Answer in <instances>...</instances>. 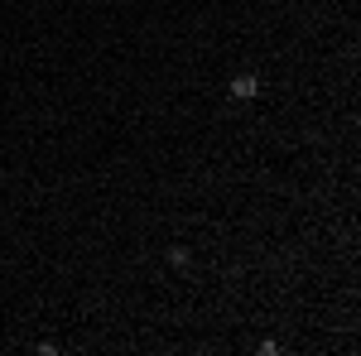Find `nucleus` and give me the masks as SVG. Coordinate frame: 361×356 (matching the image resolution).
<instances>
[{
	"label": "nucleus",
	"mask_w": 361,
	"mask_h": 356,
	"mask_svg": "<svg viewBox=\"0 0 361 356\" xmlns=\"http://www.w3.org/2000/svg\"><path fill=\"white\" fill-rule=\"evenodd\" d=\"M169 265H173V270H183V265H188V250L173 246V250H169Z\"/></svg>",
	"instance_id": "nucleus-2"
},
{
	"label": "nucleus",
	"mask_w": 361,
	"mask_h": 356,
	"mask_svg": "<svg viewBox=\"0 0 361 356\" xmlns=\"http://www.w3.org/2000/svg\"><path fill=\"white\" fill-rule=\"evenodd\" d=\"M226 92H231L236 102H255V97H260V78H255V73H241V78H231Z\"/></svg>",
	"instance_id": "nucleus-1"
}]
</instances>
